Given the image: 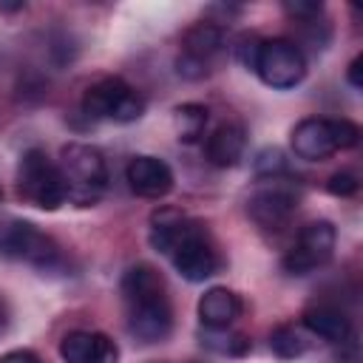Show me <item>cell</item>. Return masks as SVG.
<instances>
[{"label": "cell", "mask_w": 363, "mask_h": 363, "mask_svg": "<svg viewBox=\"0 0 363 363\" xmlns=\"http://www.w3.org/2000/svg\"><path fill=\"white\" fill-rule=\"evenodd\" d=\"M150 244L153 250L164 252L176 272L190 284L216 275L221 267V255L207 227L173 207H162L150 216Z\"/></svg>", "instance_id": "1"}, {"label": "cell", "mask_w": 363, "mask_h": 363, "mask_svg": "<svg viewBox=\"0 0 363 363\" xmlns=\"http://www.w3.org/2000/svg\"><path fill=\"white\" fill-rule=\"evenodd\" d=\"M128 332L142 343H162L173 332V306L164 278L150 264H133L122 275Z\"/></svg>", "instance_id": "2"}, {"label": "cell", "mask_w": 363, "mask_h": 363, "mask_svg": "<svg viewBox=\"0 0 363 363\" xmlns=\"http://www.w3.org/2000/svg\"><path fill=\"white\" fill-rule=\"evenodd\" d=\"M60 173L65 182L68 201L77 207L96 204L108 187V164L102 153L85 142H71L62 147Z\"/></svg>", "instance_id": "3"}, {"label": "cell", "mask_w": 363, "mask_h": 363, "mask_svg": "<svg viewBox=\"0 0 363 363\" xmlns=\"http://www.w3.org/2000/svg\"><path fill=\"white\" fill-rule=\"evenodd\" d=\"M360 139V128L349 119H323V116H306L292 128V150L298 159L306 162H323L337 150L354 147Z\"/></svg>", "instance_id": "4"}, {"label": "cell", "mask_w": 363, "mask_h": 363, "mask_svg": "<svg viewBox=\"0 0 363 363\" xmlns=\"http://www.w3.org/2000/svg\"><path fill=\"white\" fill-rule=\"evenodd\" d=\"M17 193L23 201L40 210H57L68 201L60 164L51 162L48 153L40 147H31L23 153L17 164Z\"/></svg>", "instance_id": "5"}, {"label": "cell", "mask_w": 363, "mask_h": 363, "mask_svg": "<svg viewBox=\"0 0 363 363\" xmlns=\"http://www.w3.org/2000/svg\"><path fill=\"white\" fill-rule=\"evenodd\" d=\"M252 68H255V74L261 77L264 85L286 91V88H295L306 77V57L292 40L272 37V40L258 43Z\"/></svg>", "instance_id": "6"}, {"label": "cell", "mask_w": 363, "mask_h": 363, "mask_svg": "<svg viewBox=\"0 0 363 363\" xmlns=\"http://www.w3.org/2000/svg\"><path fill=\"white\" fill-rule=\"evenodd\" d=\"M0 255L23 261L40 269H51L62 261L57 241L31 221H6L0 224Z\"/></svg>", "instance_id": "7"}, {"label": "cell", "mask_w": 363, "mask_h": 363, "mask_svg": "<svg viewBox=\"0 0 363 363\" xmlns=\"http://www.w3.org/2000/svg\"><path fill=\"white\" fill-rule=\"evenodd\" d=\"M82 113L91 119L133 122L145 113V99L119 77H105L94 82L82 96Z\"/></svg>", "instance_id": "8"}, {"label": "cell", "mask_w": 363, "mask_h": 363, "mask_svg": "<svg viewBox=\"0 0 363 363\" xmlns=\"http://www.w3.org/2000/svg\"><path fill=\"white\" fill-rule=\"evenodd\" d=\"M224 28L218 23H196L182 37V54L176 57V71L184 79H201L213 71V60L224 48Z\"/></svg>", "instance_id": "9"}, {"label": "cell", "mask_w": 363, "mask_h": 363, "mask_svg": "<svg viewBox=\"0 0 363 363\" xmlns=\"http://www.w3.org/2000/svg\"><path fill=\"white\" fill-rule=\"evenodd\" d=\"M335 244H337V230L332 221H309L298 233L295 247L284 255V269L289 275H306L332 258Z\"/></svg>", "instance_id": "10"}, {"label": "cell", "mask_w": 363, "mask_h": 363, "mask_svg": "<svg viewBox=\"0 0 363 363\" xmlns=\"http://www.w3.org/2000/svg\"><path fill=\"white\" fill-rule=\"evenodd\" d=\"M295 210H298V193L289 184L278 182V179H272L269 187L255 190L250 196V201H247V213L261 230L286 227V221L292 218Z\"/></svg>", "instance_id": "11"}, {"label": "cell", "mask_w": 363, "mask_h": 363, "mask_svg": "<svg viewBox=\"0 0 363 363\" xmlns=\"http://www.w3.org/2000/svg\"><path fill=\"white\" fill-rule=\"evenodd\" d=\"M60 357L65 363H119V346L102 332H68L60 340Z\"/></svg>", "instance_id": "12"}, {"label": "cell", "mask_w": 363, "mask_h": 363, "mask_svg": "<svg viewBox=\"0 0 363 363\" xmlns=\"http://www.w3.org/2000/svg\"><path fill=\"white\" fill-rule=\"evenodd\" d=\"M125 179L130 190L142 199H162L173 190V170L156 156H133L128 162Z\"/></svg>", "instance_id": "13"}, {"label": "cell", "mask_w": 363, "mask_h": 363, "mask_svg": "<svg viewBox=\"0 0 363 363\" xmlns=\"http://www.w3.org/2000/svg\"><path fill=\"white\" fill-rule=\"evenodd\" d=\"M241 315V298L227 286H210L199 298V320L204 329H230Z\"/></svg>", "instance_id": "14"}, {"label": "cell", "mask_w": 363, "mask_h": 363, "mask_svg": "<svg viewBox=\"0 0 363 363\" xmlns=\"http://www.w3.org/2000/svg\"><path fill=\"white\" fill-rule=\"evenodd\" d=\"M244 147H247V130H244V125H238V122H221L207 136L204 153H207V162L210 164H216V167H233L244 156Z\"/></svg>", "instance_id": "15"}, {"label": "cell", "mask_w": 363, "mask_h": 363, "mask_svg": "<svg viewBox=\"0 0 363 363\" xmlns=\"http://www.w3.org/2000/svg\"><path fill=\"white\" fill-rule=\"evenodd\" d=\"M301 326L312 335V337H320V340H329V343H343L349 340L352 335V323L349 318L337 309V306H329V303H315L303 312L301 318Z\"/></svg>", "instance_id": "16"}, {"label": "cell", "mask_w": 363, "mask_h": 363, "mask_svg": "<svg viewBox=\"0 0 363 363\" xmlns=\"http://www.w3.org/2000/svg\"><path fill=\"white\" fill-rule=\"evenodd\" d=\"M312 335L303 329V326H295V323H281L269 332V349L272 354H278L281 360H295L301 354L309 352Z\"/></svg>", "instance_id": "17"}, {"label": "cell", "mask_w": 363, "mask_h": 363, "mask_svg": "<svg viewBox=\"0 0 363 363\" xmlns=\"http://www.w3.org/2000/svg\"><path fill=\"white\" fill-rule=\"evenodd\" d=\"M176 133H179V142H199L204 136V125H207V108L199 105V102H187V105H179L176 108Z\"/></svg>", "instance_id": "18"}, {"label": "cell", "mask_w": 363, "mask_h": 363, "mask_svg": "<svg viewBox=\"0 0 363 363\" xmlns=\"http://www.w3.org/2000/svg\"><path fill=\"white\" fill-rule=\"evenodd\" d=\"M201 343H204L210 352L227 354V357H241V354L250 352L247 335L233 332V326H230V329H204V332H201Z\"/></svg>", "instance_id": "19"}, {"label": "cell", "mask_w": 363, "mask_h": 363, "mask_svg": "<svg viewBox=\"0 0 363 363\" xmlns=\"http://www.w3.org/2000/svg\"><path fill=\"white\" fill-rule=\"evenodd\" d=\"M284 11L295 20H303V23H312L318 20V14L323 11V3H306V0H286L284 3Z\"/></svg>", "instance_id": "20"}, {"label": "cell", "mask_w": 363, "mask_h": 363, "mask_svg": "<svg viewBox=\"0 0 363 363\" xmlns=\"http://www.w3.org/2000/svg\"><path fill=\"white\" fill-rule=\"evenodd\" d=\"M255 167H258L261 173H267L269 179H275V176L284 170V156H281V150H275V147H272V150H261Z\"/></svg>", "instance_id": "21"}, {"label": "cell", "mask_w": 363, "mask_h": 363, "mask_svg": "<svg viewBox=\"0 0 363 363\" xmlns=\"http://www.w3.org/2000/svg\"><path fill=\"white\" fill-rule=\"evenodd\" d=\"M326 187H329L332 196H354L357 187H360V182H357V176H352V173H335Z\"/></svg>", "instance_id": "22"}, {"label": "cell", "mask_w": 363, "mask_h": 363, "mask_svg": "<svg viewBox=\"0 0 363 363\" xmlns=\"http://www.w3.org/2000/svg\"><path fill=\"white\" fill-rule=\"evenodd\" d=\"M0 363H43V360L31 349H11V352H6L0 357Z\"/></svg>", "instance_id": "23"}, {"label": "cell", "mask_w": 363, "mask_h": 363, "mask_svg": "<svg viewBox=\"0 0 363 363\" xmlns=\"http://www.w3.org/2000/svg\"><path fill=\"white\" fill-rule=\"evenodd\" d=\"M346 77H349V82H352L354 88H363V57H354V60H352Z\"/></svg>", "instance_id": "24"}, {"label": "cell", "mask_w": 363, "mask_h": 363, "mask_svg": "<svg viewBox=\"0 0 363 363\" xmlns=\"http://www.w3.org/2000/svg\"><path fill=\"white\" fill-rule=\"evenodd\" d=\"M23 9H26L23 0H17V3H3L0 0V14H11V11H23Z\"/></svg>", "instance_id": "25"}, {"label": "cell", "mask_w": 363, "mask_h": 363, "mask_svg": "<svg viewBox=\"0 0 363 363\" xmlns=\"http://www.w3.org/2000/svg\"><path fill=\"white\" fill-rule=\"evenodd\" d=\"M6 320H9V318H6V306H3V301H0V332L6 329Z\"/></svg>", "instance_id": "26"}]
</instances>
